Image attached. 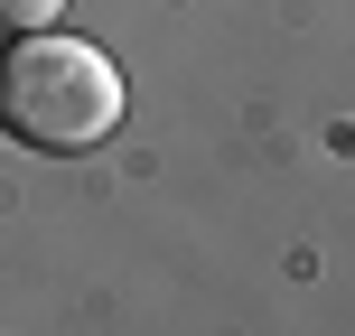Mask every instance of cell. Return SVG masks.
I'll use <instances>...</instances> for the list:
<instances>
[{"mask_svg": "<svg viewBox=\"0 0 355 336\" xmlns=\"http://www.w3.org/2000/svg\"><path fill=\"white\" fill-rule=\"evenodd\" d=\"M122 103H131L122 66L103 47H85V37H66V28H28L10 47V66H0V122L28 150H56V159L112 141L122 131Z\"/></svg>", "mask_w": 355, "mask_h": 336, "instance_id": "obj_1", "label": "cell"}, {"mask_svg": "<svg viewBox=\"0 0 355 336\" xmlns=\"http://www.w3.org/2000/svg\"><path fill=\"white\" fill-rule=\"evenodd\" d=\"M0 19L28 37V28H56V19H66V0H0Z\"/></svg>", "mask_w": 355, "mask_h": 336, "instance_id": "obj_2", "label": "cell"}]
</instances>
